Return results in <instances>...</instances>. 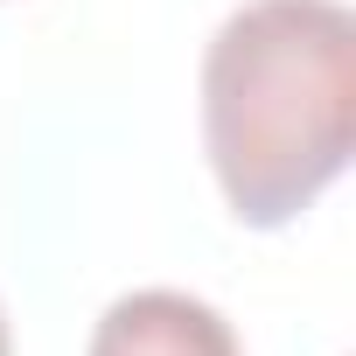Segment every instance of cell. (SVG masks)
<instances>
[{
	"instance_id": "3957f363",
	"label": "cell",
	"mask_w": 356,
	"mask_h": 356,
	"mask_svg": "<svg viewBox=\"0 0 356 356\" xmlns=\"http://www.w3.org/2000/svg\"><path fill=\"white\" fill-rule=\"evenodd\" d=\"M0 356H15V349H8V314H0Z\"/></svg>"
},
{
	"instance_id": "6da1fadb",
	"label": "cell",
	"mask_w": 356,
	"mask_h": 356,
	"mask_svg": "<svg viewBox=\"0 0 356 356\" xmlns=\"http://www.w3.org/2000/svg\"><path fill=\"white\" fill-rule=\"evenodd\" d=\"M356 140V15L342 0H245L203 49V154L238 224H293Z\"/></svg>"
},
{
	"instance_id": "7a4b0ae2",
	"label": "cell",
	"mask_w": 356,
	"mask_h": 356,
	"mask_svg": "<svg viewBox=\"0 0 356 356\" xmlns=\"http://www.w3.org/2000/svg\"><path fill=\"white\" fill-rule=\"evenodd\" d=\"M84 356H245V349L210 300L182 286H140L98 314Z\"/></svg>"
}]
</instances>
